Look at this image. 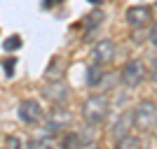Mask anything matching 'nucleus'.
I'll use <instances>...</instances> for the list:
<instances>
[{
	"label": "nucleus",
	"instance_id": "8",
	"mask_svg": "<svg viewBox=\"0 0 157 149\" xmlns=\"http://www.w3.org/2000/svg\"><path fill=\"white\" fill-rule=\"evenodd\" d=\"M42 96H45L52 105H66V103H68V98H71V89H68L66 82L54 79V82H49V84L42 89Z\"/></svg>",
	"mask_w": 157,
	"mask_h": 149
},
{
	"label": "nucleus",
	"instance_id": "11",
	"mask_svg": "<svg viewBox=\"0 0 157 149\" xmlns=\"http://www.w3.org/2000/svg\"><path fill=\"white\" fill-rule=\"evenodd\" d=\"M110 133H113V137H120V135H124V133H131V112H124L117 121L113 123Z\"/></svg>",
	"mask_w": 157,
	"mask_h": 149
},
{
	"label": "nucleus",
	"instance_id": "1",
	"mask_svg": "<svg viewBox=\"0 0 157 149\" xmlns=\"http://www.w3.org/2000/svg\"><path fill=\"white\" fill-rule=\"evenodd\" d=\"M108 114H110V100H108V96H103V93L89 96L85 103H82V121H85L89 128L103 126Z\"/></svg>",
	"mask_w": 157,
	"mask_h": 149
},
{
	"label": "nucleus",
	"instance_id": "4",
	"mask_svg": "<svg viewBox=\"0 0 157 149\" xmlns=\"http://www.w3.org/2000/svg\"><path fill=\"white\" fill-rule=\"evenodd\" d=\"M145 77H148V68H145L143 61H138V59L127 61L122 65V70H120V79H122V84L127 89H138L145 82Z\"/></svg>",
	"mask_w": 157,
	"mask_h": 149
},
{
	"label": "nucleus",
	"instance_id": "6",
	"mask_svg": "<svg viewBox=\"0 0 157 149\" xmlns=\"http://www.w3.org/2000/svg\"><path fill=\"white\" fill-rule=\"evenodd\" d=\"M17 114H19V119L26 123V126H38L45 112H42V105H40L35 98H26V100H21V103H19Z\"/></svg>",
	"mask_w": 157,
	"mask_h": 149
},
{
	"label": "nucleus",
	"instance_id": "12",
	"mask_svg": "<svg viewBox=\"0 0 157 149\" xmlns=\"http://www.w3.org/2000/svg\"><path fill=\"white\" fill-rule=\"evenodd\" d=\"M56 144V135H47L45 137H35V140H31L28 142V147H54Z\"/></svg>",
	"mask_w": 157,
	"mask_h": 149
},
{
	"label": "nucleus",
	"instance_id": "7",
	"mask_svg": "<svg viewBox=\"0 0 157 149\" xmlns=\"http://www.w3.org/2000/svg\"><path fill=\"white\" fill-rule=\"evenodd\" d=\"M117 56V44L113 42V40H101L96 42L92 49V63H98V65H110Z\"/></svg>",
	"mask_w": 157,
	"mask_h": 149
},
{
	"label": "nucleus",
	"instance_id": "13",
	"mask_svg": "<svg viewBox=\"0 0 157 149\" xmlns=\"http://www.w3.org/2000/svg\"><path fill=\"white\" fill-rule=\"evenodd\" d=\"M19 47H21L19 35H12V37H7L5 42H2V49H5V51H14V49H19Z\"/></svg>",
	"mask_w": 157,
	"mask_h": 149
},
{
	"label": "nucleus",
	"instance_id": "14",
	"mask_svg": "<svg viewBox=\"0 0 157 149\" xmlns=\"http://www.w3.org/2000/svg\"><path fill=\"white\" fill-rule=\"evenodd\" d=\"M5 144L10 149H19V147H24V140H21L19 135H7L5 137Z\"/></svg>",
	"mask_w": 157,
	"mask_h": 149
},
{
	"label": "nucleus",
	"instance_id": "3",
	"mask_svg": "<svg viewBox=\"0 0 157 149\" xmlns=\"http://www.w3.org/2000/svg\"><path fill=\"white\" fill-rule=\"evenodd\" d=\"M40 123H42V130H45L47 135H61V133H66V130L71 128L73 114L66 110L63 105H54V110L49 114H42Z\"/></svg>",
	"mask_w": 157,
	"mask_h": 149
},
{
	"label": "nucleus",
	"instance_id": "2",
	"mask_svg": "<svg viewBox=\"0 0 157 149\" xmlns=\"http://www.w3.org/2000/svg\"><path fill=\"white\" fill-rule=\"evenodd\" d=\"M131 128L141 133V135H148V133H155L157 128V105L155 100H141L136 105V110L131 112Z\"/></svg>",
	"mask_w": 157,
	"mask_h": 149
},
{
	"label": "nucleus",
	"instance_id": "10",
	"mask_svg": "<svg viewBox=\"0 0 157 149\" xmlns=\"http://www.w3.org/2000/svg\"><path fill=\"white\" fill-rule=\"evenodd\" d=\"M115 147H117V149H141V147H143V140H141L138 135L124 133V135L115 137Z\"/></svg>",
	"mask_w": 157,
	"mask_h": 149
},
{
	"label": "nucleus",
	"instance_id": "9",
	"mask_svg": "<svg viewBox=\"0 0 157 149\" xmlns=\"http://www.w3.org/2000/svg\"><path fill=\"white\" fill-rule=\"evenodd\" d=\"M103 79H105L103 65L92 63L89 68H87V86H89V89H98V86L103 84Z\"/></svg>",
	"mask_w": 157,
	"mask_h": 149
},
{
	"label": "nucleus",
	"instance_id": "5",
	"mask_svg": "<svg viewBox=\"0 0 157 149\" xmlns=\"http://www.w3.org/2000/svg\"><path fill=\"white\" fill-rule=\"evenodd\" d=\"M124 21H127L129 28L141 30V28H145L148 23H152V7L150 5H134V7H129L127 14H124Z\"/></svg>",
	"mask_w": 157,
	"mask_h": 149
}]
</instances>
